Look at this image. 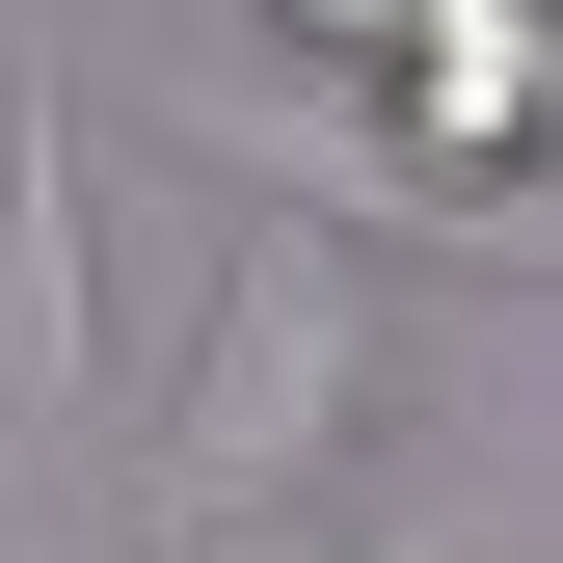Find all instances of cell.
Wrapping results in <instances>:
<instances>
[{"instance_id":"1","label":"cell","mask_w":563,"mask_h":563,"mask_svg":"<svg viewBox=\"0 0 563 563\" xmlns=\"http://www.w3.org/2000/svg\"><path fill=\"white\" fill-rule=\"evenodd\" d=\"M376 402V322H349V242L322 216H242L216 242V322H188V402H162V537L216 563L242 510H296Z\"/></svg>"},{"instance_id":"2","label":"cell","mask_w":563,"mask_h":563,"mask_svg":"<svg viewBox=\"0 0 563 563\" xmlns=\"http://www.w3.org/2000/svg\"><path fill=\"white\" fill-rule=\"evenodd\" d=\"M108 376V188H81V81H0V430H81Z\"/></svg>"},{"instance_id":"3","label":"cell","mask_w":563,"mask_h":563,"mask_svg":"<svg viewBox=\"0 0 563 563\" xmlns=\"http://www.w3.org/2000/svg\"><path fill=\"white\" fill-rule=\"evenodd\" d=\"M216 134L268 162V216H430V242H483V268L537 242V188H510V162H430V134H376V108H322V81H242Z\"/></svg>"},{"instance_id":"4","label":"cell","mask_w":563,"mask_h":563,"mask_svg":"<svg viewBox=\"0 0 563 563\" xmlns=\"http://www.w3.org/2000/svg\"><path fill=\"white\" fill-rule=\"evenodd\" d=\"M296 27H349V54H402V81L456 54V134L510 108V0H296Z\"/></svg>"},{"instance_id":"5","label":"cell","mask_w":563,"mask_h":563,"mask_svg":"<svg viewBox=\"0 0 563 563\" xmlns=\"http://www.w3.org/2000/svg\"><path fill=\"white\" fill-rule=\"evenodd\" d=\"M376 563H456V537H376Z\"/></svg>"}]
</instances>
